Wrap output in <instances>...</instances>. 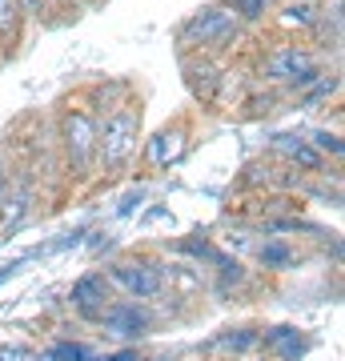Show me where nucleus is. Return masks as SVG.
Segmentation results:
<instances>
[{
    "mask_svg": "<svg viewBox=\"0 0 345 361\" xmlns=\"http://www.w3.org/2000/svg\"><path fill=\"white\" fill-rule=\"evenodd\" d=\"M285 20H289V25H313V8H309V4H293Z\"/></svg>",
    "mask_w": 345,
    "mask_h": 361,
    "instance_id": "17",
    "label": "nucleus"
},
{
    "mask_svg": "<svg viewBox=\"0 0 345 361\" xmlns=\"http://www.w3.org/2000/svg\"><path fill=\"white\" fill-rule=\"evenodd\" d=\"M0 361H37L28 345H0Z\"/></svg>",
    "mask_w": 345,
    "mask_h": 361,
    "instance_id": "15",
    "label": "nucleus"
},
{
    "mask_svg": "<svg viewBox=\"0 0 345 361\" xmlns=\"http://www.w3.org/2000/svg\"><path fill=\"white\" fill-rule=\"evenodd\" d=\"M185 153V129H165V133H157V141L149 145V161H153L157 169H165V165H173L177 157Z\"/></svg>",
    "mask_w": 345,
    "mask_h": 361,
    "instance_id": "8",
    "label": "nucleus"
},
{
    "mask_svg": "<svg viewBox=\"0 0 345 361\" xmlns=\"http://www.w3.org/2000/svg\"><path fill=\"white\" fill-rule=\"evenodd\" d=\"M277 145H282L285 153L293 157L297 165H305V169H317V165H321V157H317V149H313V145L293 141V137H277Z\"/></svg>",
    "mask_w": 345,
    "mask_h": 361,
    "instance_id": "11",
    "label": "nucleus"
},
{
    "mask_svg": "<svg viewBox=\"0 0 345 361\" xmlns=\"http://www.w3.org/2000/svg\"><path fill=\"white\" fill-rule=\"evenodd\" d=\"M73 310L85 317V322H101V313L109 310V281H104L101 273H85L77 285H73Z\"/></svg>",
    "mask_w": 345,
    "mask_h": 361,
    "instance_id": "7",
    "label": "nucleus"
},
{
    "mask_svg": "<svg viewBox=\"0 0 345 361\" xmlns=\"http://www.w3.org/2000/svg\"><path fill=\"white\" fill-rule=\"evenodd\" d=\"M237 13H241L245 20H257V16L265 13V0H237Z\"/></svg>",
    "mask_w": 345,
    "mask_h": 361,
    "instance_id": "16",
    "label": "nucleus"
},
{
    "mask_svg": "<svg viewBox=\"0 0 345 361\" xmlns=\"http://www.w3.org/2000/svg\"><path fill=\"white\" fill-rule=\"evenodd\" d=\"M313 145H317V149H325V153H333V157H341V141H337V137H329V133H313Z\"/></svg>",
    "mask_w": 345,
    "mask_h": 361,
    "instance_id": "18",
    "label": "nucleus"
},
{
    "mask_svg": "<svg viewBox=\"0 0 345 361\" xmlns=\"http://www.w3.org/2000/svg\"><path fill=\"white\" fill-rule=\"evenodd\" d=\"M37 361H92V353L85 345H77V341H56V345Z\"/></svg>",
    "mask_w": 345,
    "mask_h": 361,
    "instance_id": "13",
    "label": "nucleus"
},
{
    "mask_svg": "<svg viewBox=\"0 0 345 361\" xmlns=\"http://www.w3.org/2000/svg\"><path fill=\"white\" fill-rule=\"evenodd\" d=\"M64 145L77 169H89L92 153H97V121L89 113H68L64 116Z\"/></svg>",
    "mask_w": 345,
    "mask_h": 361,
    "instance_id": "6",
    "label": "nucleus"
},
{
    "mask_svg": "<svg viewBox=\"0 0 345 361\" xmlns=\"http://www.w3.org/2000/svg\"><path fill=\"white\" fill-rule=\"evenodd\" d=\"M133 205H141V193H128L125 201H121V209H116V213H121V217H128V213H133Z\"/></svg>",
    "mask_w": 345,
    "mask_h": 361,
    "instance_id": "19",
    "label": "nucleus"
},
{
    "mask_svg": "<svg viewBox=\"0 0 345 361\" xmlns=\"http://www.w3.org/2000/svg\"><path fill=\"white\" fill-rule=\"evenodd\" d=\"M20 0H0V37H13L16 25H20Z\"/></svg>",
    "mask_w": 345,
    "mask_h": 361,
    "instance_id": "14",
    "label": "nucleus"
},
{
    "mask_svg": "<svg viewBox=\"0 0 345 361\" xmlns=\"http://www.w3.org/2000/svg\"><path fill=\"white\" fill-rule=\"evenodd\" d=\"M149 361H169V357H149Z\"/></svg>",
    "mask_w": 345,
    "mask_h": 361,
    "instance_id": "22",
    "label": "nucleus"
},
{
    "mask_svg": "<svg viewBox=\"0 0 345 361\" xmlns=\"http://www.w3.org/2000/svg\"><path fill=\"white\" fill-rule=\"evenodd\" d=\"M265 341L282 353V361H297L301 353H305V337L297 334V329H269Z\"/></svg>",
    "mask_w": 345,
    "mask_h": 361,
    "instance_id": "9",
    "label": "nucleus"
},
{
    "mask_svg": "<svg viewBox=\"0 0 345 361\" xmlns=\"http://www.w3.org/2000/svg\"><path fill=\"white\" fill-rule=\"evenodd\" d=\"M137 133H141V113L137 109H116L104 129H97V149H101V161L109 169L125 165L128 153L137 149Z\"/></svg>",
    "mask_w": 345,
    "mask_h": 361,
    "instance_id": "1",
    "label": "nucleus"
},
{
    "mask_svg": "<svg viewBox=\"0 0 345 361\" xmlns=\"http://www.w3.org/2000/svg\"><path fill=\"white\" fill-rule=\"evenodd\" d=\"M269 77H273V80H293L297 89H305V85H313L321 73H317V61H313V52H305V49H297V44H289V49L273 52V61H269Z\"/></svg>",
    "mask_w": 345,
    "mask_h": 361,
    "instance_id": "5",
    "label": "nucleus"
},
{
    "mask_svg": "<svg viewBox=\"0 0 345 361\" xmlns=\"http://www.w3.org/2000/svg\"><path fill=\"white\" fill-rule=\"evenodd\" d=\"M101 325L109 337H121V341H137V337L149 334L153 325V313L137 305V301H109V310L101 313Z\"/></svg>",
    "mask_w": 345,
    "mask_h": 361,
    "instance_id": "2",
    "label": "nucleus"
},
{
    "mask_svg": "<svg viewBox=\"0 0 345 361\" xmlns=\"http://www.w3.org/2000/svg\"><path fill=\"white\" fill-rule=\"evenodd\" d=\"M92 361H137L133 349H121V353H109V357H92Z\"/></svg>",
    "mask_w": 345,
    "mask_h": 361,
    "instance_id": "20",
    "label": "nucleus"
},
{
    "mask_svg": "<svg viewBox=\"0 0 345 361\" xmlns=\"http://www.w3.org/2000/svg\"><path fill=\"white\" fill-rule=\"evenodd\" d=\"M233 28H237L233 8H205L181 28V44H221L233 37Z\"/></svg>",
    "mask_w": 345,
    "mask_h": 361,
    "instance_id": "3",
    "label": "nucleus"
},
{
    "mask_svg": "<svg viewBox=\"0 0 345 361\" xmlns=\"http://www.w3.org/2000/svg\"><path fill=\"white\" fill-rule=\"evenodd\" d=\"M257 257H261V265H265V269H285V265L293 261V249L282 245V241H269V245L257 249Z\"/></svg>",
    "mask_w": 345,
    "mask_h": 361,
    "instance_id": "12",
    "label": "nucleus"
},
{
    "mask_svg": "<svg viewBox=\"0 0 345 361\" xmlns=\"http://www.w3.org/2000/svg\"><path fill=\"white\" fill-rule=\"evenodd\" d=\"M257 341H261V334H253V329H229V334H221L217 341H213V349H225V353H245V349H253Z\"/></svg>",
    "mask_w": 345,
    "mask_h": 361,
    "instance_id": "10",
    "label": "nucleus"
},
{
    "mask_svg": "<svg viewBox=\"0 0 345 361\" xmlns=\"http://www.w3.org/2000/svg\"><path fill=\"white\" fill-rule=\"evenodd\" d=\"M4 185H8V173H4V169H0V193H4Z\"/></svg>",
    "mask_w": 345,
    "mask_h": 361,
    "instance_id": "21",
    "label": "nucleus"
},
{
    "mask_svg": "<svg viewBox=\"0 0 345 361\" xmlns=\"http://www.w3.org/2000/svg\"><path fill=\"white\" fill-rule=\"evenodd\" d=\"M109 277H113L125 293L137 297V301L157 297V293H161V285H165V273H161L157 261H121V265H113Z\"/></svg>",
    "mask_w": 345,
    "mask_h": 361,
    "instance_id": "4",
    "label": "nucleus"
}]
</instances>
